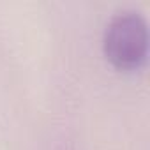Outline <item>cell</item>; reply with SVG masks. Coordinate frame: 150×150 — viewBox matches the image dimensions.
<instances>
[{
    "instance_id": "1",
    "label": "cell",
    "mask_w": 150,
    "mask_h": 150,
    "mask_svg": "<svg viewBox=\"0 0 150 150\" xmlns=\"http://www.w3.org/2000/svg\"><path fill=\"white\" fill-rule=\"evenodd\" d=\"M103 51L120 71L139 67L148 51V27L136 9L117 11L104 27Z\"/></svg>"
}]
</instances>
